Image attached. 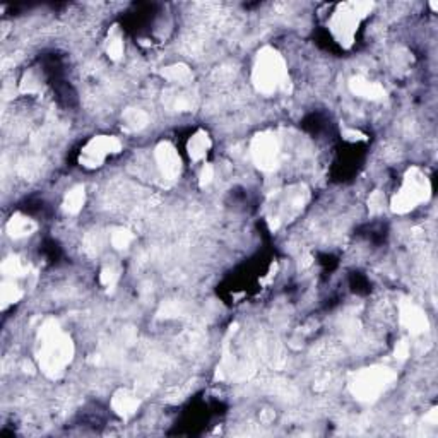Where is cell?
<instances>
[{
	"instance_id": "6da1fadb",
	"label": "cell",
	"mask_w": 438,
	"mask_h": 438,
	"mask_svg": "<svg viewBox=\"0 0 438 438\" xmlns=\"http://www.w3.org/2000/svg\"><path fill=\"white\" fill-rule=\"evenodd\" d=\"M284 77V67L279 55H276L271 50H266L259 57L257 65L254 70V79L255 84L259 86V89L271 93L276 91L281 86Z\"/></svg>"
},
{
	"instance_id": "7a4b0ae2",
	"label": "cell",
	"mask_w": 438,
	"mask_h": 438,
	"mask_svg": "<svg viewBox=\"0 0 438 438\" xmlns=\"http://www.w3.org/2000/svg\"><path fill=\"white\" fill-rule=\"evenodd\" d=\"M426 191H428V185H426V179L423 175H418V172L414 169L413 179L406 180V183L402 185L399 195L394 199V209L399 212L411 211L418 206L420 202H423Z\"/></svg>"
},
{
	"instance_id": "3957f363",
	"label": "cell",
	"mask_w": 438,
	"mask_h": 438,
	"mask_svg": "<svg viewBox=\"0 0 438 438\" xmlns=\"http://www.w3.org/2000/svg\"><path fill=\"white\" fill-rule=\"evenodd\" d=\"M118 151H120V142L115 137H96V139L88 142V146L82 149L81 160L86 167L96 168L101 167V163H103L106 157Z\"/></svg>"
},
{
	"instance_id": "277c9868",
	"label": "cell",
	"mask_w": 438,
	"mask_h": 438,
	"mask_svg": "<svg viewBox=\"0 0 438 438\" xmlns=\"http://www.w3.org/2000/svg\"><path fill=\"white\" fill-rule=\"evenodd\" d=\"M34 228H37V224L30 218H22V216H15V218L9 221V231L14 238L27 236L31 231H34Z\"/></svg>"
},
{
	"instance_id": "5b68a950",
	"label": "cell",
	"mask_w": 438,
	"mask_h": 438,
	"mask_svg": "<svg viewBox=\"0 0 438 438\" xmlns=\"http://www.w3.org/2000/svg\"><path fill=\"white\" fill-rule=\"evenodd\" d=\"M209 149V139L204 132H199L197 136H193L191 142H188V153L193 161H199L200 157L206 156Z\"/></svg>"
},
{
	"instance_id": "8992f818",
	"label": "cell",
	"mask_w": 438,
	"mask_h": 438,
	"mask_svg": "<svg viewBox=\"0 0 438 438\" xmlns=\"http://www.w3.org/2000/svg\"><path fill=\"white\" fill-rule=\"evenodd\" d=\"M82 202H84V191L79 187V188H76V191H72L69 193V195H67L65 209L69 212H79L82 207Z\"/></svg>"
}]
</instances>
